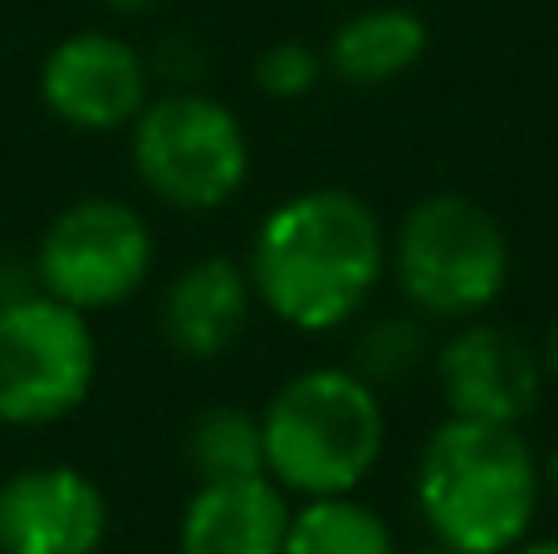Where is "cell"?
I'll return each mask as SVG.
<instances>
[{
    "label": "cell",
    "instance_id": "obj_10",
    "mask_svg": "<svg viewBox=\"0 0 558 554\" xmlns=\"http://www.w3.org/2000/svg\"><path fill=\"white\" fill-rule=\"evenodd\" d=\"M108 501L74 467H25L0 481V554H98Z\"/></svg>",
    "mask_w": 558,
    "mask_h": 554
},
{
    "label": "cell",
    "instance_id": "obj_7",
    "mask_svg": "<svg viewBox=\"0 0 558 554\" xmlns=\"http://www.w3.org/2000/svg\"><path fill=\"white\" fill-rule=\"evenodd\" d=\"M157 245L147 221L128 202L84 196L49 221L35 255V275L45 294L74 310H113L147 285Z\"/></svg>",
    "mask_w": 558,
    "mask_h": 554
},
{
    "label": "cell",
    "instance_id": "obj_5",
    "mask_svg": "<svg viewBox=\"0 0 558 554\" xmlns=\"http://www.w3.org/2000/svg\"><path fill=\"white\" fill-rule=\"evenodd\" d=\"M133 172L172 212H221L251 177V137L221 98L172 88L133 118Z\"/></svg>",
    "mask_w": 558,
    "mask_h": 554
},
{
    "label": "cell",
    "instance_id": "obj_20",
    "mask_svg": "<svg viewBox=\"0 0 558 554\" xmlns=\"http://www.w3.org/2000/svg\"><path fill=\"white\" fill-rule=\"evenodd\" d=\"M510 554H558V540H520Z\"/></svg>",
    "mask_w": 558,
    "mask_h": 554
},
{
    "label": "cell",
    "instance_id": "obj_22",
    "mask_svg": "<svg viewBox=\"0 0 558 554\" xmlns=\"http://www.w3.org/2000/svg\"><path fill=\"white\" fill-rule=\"evenodd\" d=\"M416 554H465V550H456V545H441V540H436V545H426V550H416Z\"/></svg>",
    "mask_w": 558,
    "mask_h": 554
},
{
    "label": "cell",
    "instance_id": "obj_13",
    "mask_svg": "<svg viewBox=\"0 0 558 554\" xmlns=\"http://www.w3.org/2000/svg\"><path fill=\"white\" fill-rule=\"evenodd\" d=\"M426 45H432V29H426V20L416 10L367 5L333 29V39L324 49V64L348 88H383L392 79L412 74L422 64Z\"/></svg>",
    "mask_w": 558,
    "mask_h": 554
},
{
    "label": "cell",
    "instance_id": "obj_15",
    "mask_svg": "<svg viewBox=\"0 0 558 554\" xmlns=\"http://www.w3.org/2000/svg\"><path fill=\"white\" fill-rule=\"evenodd\" d=\"M186 467L196 481H241L270 477L265 471V432L260 418L245 408H206L186 427Z\"/></svg>",
    "mask_w": 558,
    "mask_h": 554
},
{
    "label": "cell",
    "instance_id": "obj_19",
    "mask_svg": "<svg viewBox=\"0 0 558 554\" xmlns=\"http://www.w3.org/2000/svg\"><path fill=\"white\" fill-rule=\"evenodd\" d=\"M113 15H128V20H137V15H153L157 5H167V0H104Z\"/></svg>",
    "mask_w": 558,
    "mask_h": 554
},
{
    "label": "cell",
    "instance_id": "obj_2",
    "mask_svg": "<svg viewBox=\"0 0 558 554\" xmlns=\"http://www.w3.org/2000/svg\"><path fill=\"white\" fill-rule=\"evenodd\" d=\"M544 496V467L520 427L446 418L416 457V506L441 545L510 554L530 535Z\"/></svg>",
    "mask_w": 558,
    "mask_h": 554
},
{
    "label": "cell",
    "instance_id": "obj_8",
    "mask_svg": "<svg viewBox=\"0 0 558 554\" xmlns=\"http://www.w3.org/2000/svg\"><path fill=\"white\" fill-rule=\"evenodd\" d=\"M436 383L451 418L520 427L544 398V363L530 339L490 320H465L432 353Z\"/></svg>",
    "mask_w": 558,
    "mask_h": 554
},
{
    "label": "cell",
    "instance_id": "obj_12",
    "mask_svg": "<svg viewBox=\"0 0 558 554\" xmlns=\"http://www.w3.org/2000/svg\"><path fill=\"white\" fill-rule=\"evenodd\" d=\"M289 491L270 477L196 481L186 501L177 550L182 554H279L289 530Z\"/></svg>",
    "mask_w": 558,
    "mask_h": 554
},
{
    "label": "cell",
    "instance_id": "obj_17",
    "mask_svg": "<svg viewBox=\"0 0 558 554\" xmlns=\"http://www.w3.org/2000/svg\"><path fill=\"white\" fill-rule=\"evenodd\" d=\"M324 49H314L308 39H275V45L260 49L255 59V84H260L265 98H304L318 88L324 79Z\"/></svg>",
    "mask_w": 558,
    "mask_h": 554
},
{
    "label": "cell",
    "instance_id": "obj_11",
    "mask_svg": "<svg viewBox=\"0 0 558 554\" xmlns=\"http://www.w3.org/2000/svg\"><path fill=\"white\" fill-rule=\"evenodd\" d=\"M251 270L226 261V255H206V261H192L186 270L172 275V285L162 290V304H157V324H162V339L182 359L211 363L241 344V334L251 329Z\"/></svg>",
    "mask_w": 558,
    "mask_h": 554
},
{
    "label": "cell",
    "instance_id": "obj_18",
    "mask_svg": "<svg viewBox=\"0 0 558 554\" xmlns=\"http://www.w3.org/2000/svg\"><path fill=\"white\" fill-rule=\"evenodd\" d=\"M534 349H539V363H544V378H558V324L549 334H544L539 344H534Z\"/></svg>",
    "mask_w": 558,
    "mask_h": 554
},
{
    "label": "cell",
    "instance_id": "obj_3",
    "mask_svg": "<svg viewBox=\"0 0 558 554\" xmlns=\"http://www.w3.org/2000/svg\"><path fill=\"white\" fill-rule=\"evenodd\" d=\"M265 471L304 501L353 496L383 461L387 412L353 369H304L260 412Z\"/></svg>",
    "mask_w": 558,
    "mask_h": 554
},
{
    "label": "cell",
    "instance_id": "obj_4",
    "mask_svg": "<svg viewBox=\"0 0 558 554\" xmlns=\"http://www.w3.org/2000/svg\"><path fill=\"white\" fill-rule=\"evenodd\" d=\"M387 270L422 320H481L510 285V236L471 192H426L387 236Z\"/></svg>",
    "mask_w": 558,
    "mask_h": 554
},
{
    "label": "cell",
    "instance_id": "obj_21",
    "mask_svg": "<svg viewBox=\"0 0 558 554\" xmlns=\"http://www.w3.org/2000/svg\"><path fill=\"white\" fill-rule=\"evenodd\" d=\"M544 486H549V491H554V501H558V451H554L549 461H544Z\"/></svg>",
    "mask_w": 558,
    "mask_h": 554
},
{
    "label": "cell",
    "instance_id": "obj_9",
    "mask_svg": "<svg viewBox=\"0 0 558 554\" xmlns=\"http://www.w3.org/2000/svg\"><path fill=\"white\" fill-rule=\"evenodd\" d=\"M147 59L113 29H74L45 55L39 98L74 133H118L147 108Z\"/></svg>",
    "mask_w": 558,
    "mask_h": 554
},
{
    "label": "cell",
    "instance_id": "obj_16",
    "mask_svg": "<svg viewBox=\"0 0 558 554\" xmlns=\"http://www.w3.org/2000/svg\"><path fill=\"white\" fill-rule=\"evenodd\" d=\"M353 359L348 369L367 383V388H392V383H407L432 363V334H426L422 314H377V320H363L353 334Z\"/></svg>",
    "mask_w": 558,
    "mask_h": 554
},
{
    "label": "cell",
    "instance_id": "obj_1",
    "mask_svg": "<svg viewBox=\"0 0 558 554\" xmlns=\"http://www.w3.org/2000/svg\"><path fill=\"white\" fill-rule=\"evenodd\" d=\"M255 300L299 334H328L367 310L387 275L377 212L348 186H308L279 202L251 241Z\"/></svg>",
    "mask_w": 558,
    "mask_h": 554
},
{
    "label": "cell",
    "instance_id": "obj_6",
    "mask_svg": "<svg viewBox=\"0 0 558 554\" xmlns=\"http://www.w3.org/2000/svg\"><path fill=\"white\" fill-rule=\"evenodd\" d=\"M98 344L84 310L54 294H20L0 304V422L45 427L88 398Z\"/></svg>",
    "mask_w": 558,
    "mask_h": 554
},
{
    "label": "cell",
    "instance_id": "obj_14",
    "mask_svg": "<svg viewBox=\"0 0 558 554\" xmlns=\"http://www.w3.org/2000/svg\"><path fill=\"white\" fill-rule=\"evenodd\" d=\"M279 554H397L387 520L353 496H318L289 516Z\"/></svg>",
    "mask_w": 558,
    "mask_h": 554
}]
</instances>
